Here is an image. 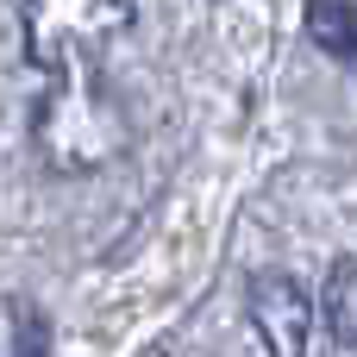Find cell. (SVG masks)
Returning <instances> with one entry per match:
<instances>
[{
	"label": "cell",
	"instance_id": "obj_2",
	"mask_svg": "<svg viewBox=\"0 0 357 357\" xmlns=\"http://www.w3.org/2000/svg\"><path fill=\"white\" fill-rule=\"evenodd\" d=\"M320 320H326L333 345H357V257H339V264L326 270Z\"/></svg>",
	"mask_w": 357,
	"mask_h": 357
},
{
	"label": "cell",
	"instance_id": "obj_3",
	"mask_svg": "<svg viewBox=\"0 0 357 357\" xmlns=\"http://www.w3.org/2000/svg\"><path fill=\"white\" fill-rule=\"evenodd\" d=\"M307 38L333 56H357V6H307L301 13Z\"/></svg>",
	"mask_w": 357,
	"mask_h": 357
},
{
	"label": "cell",
	"instance_id": "obj_1",
	"mask_svg": "<svg viewBox=\"0 0 357 357\" xmlns=\"http://www.w3.org/2000/svg\"><path fill=\"white\" fill-rule=\"evenodd\" d=\"M251 320H257L270 357H301L307 351V326H314V301L289 270H257L251 276Z\"/></svg>",
	"mask_w": 357,
	"mask_h": 357
}]
</instances>
